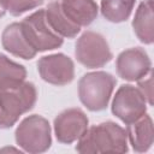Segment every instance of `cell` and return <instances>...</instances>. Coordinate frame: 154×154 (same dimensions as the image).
Here are the masks:
<instances>
[{"label": "cell", "instance_id": "e0dca14e", "mask_svg": "<svg viewBox=\"0 0 154 154\" xmlns=\"http://www.w3.org/2000/svg\"><path fill=\"white\" fill-rule=\"evenodd\" d=\"M136 0H101L102 16L113 23L126 20L135 6Z\"/></svg>", "mask_w": 154, "mask_h": 154}, {"label": "cell", "instance_id": "d6986e66", "mask_svg": "<svg viewBox=\"0 0 154 154\" xmlns=\"http://www.w3.org/2000/svg\"><path fill=\"white\" fill-rule=\"evenodd\" d=\"M138 90L146 99V101L149 105H153V75L149 73V76L146 78L138 79Z\"/></svg>", "mask_w": 154, "mask_h": 154}, {"label": "cell", "instance_id": "52a82bcc", "mask_svg": "<svg viewBox=\"0 0 154 154\" xmlns=\"http://www.w3.org/2000/svg\"><path fill=\"white\" fill-rule=\"evenodd\" d=\"M147 109V101L134 85H122L112 101V112L122 122L130 124L142 117Z\"/></svg>", "mask_w": 154, "mask_h": 154}, {"label": "cell", "instance_id": "44dd1931", "mask_svg": "<svg viewBox=\"0 0 154 154\" xmlns=\"http://www.w3.org/2000/svg\"><path fill=\"white\" fill-rule=\"evenodd\" d=\"M5 12H6V11H5V10L2 8V6L0 5V17H2V16L5 14Z\"/></svg>", "mask_w": 154, "mask_h": 154}, {"label": "cell", "instance_id": "4fadbf2b", "mask_svg": "<svg viewBox=\"0 0 154 154\" xmlns=\"http://www.w3.org/2000/svg\"><path fill=\"white\" fill-rule=\"evenodd\" d=\"M64 13L78 26L89 25L97 16V5L94 0H61Z\"/></svg>", "mask_w": 154, "mask_h": 154}, {"label": "cell", "instance_id": "5bb4252c", "mask_svg": "<svg viewBox=\"0 0 154 154\" xmlns=\"http://www.w3.org/2000/svg\"><path fill=\"white\" fill-rule=\"evenodd\" d=\"M47 22L52 26V29L58 32L61 37H75L79 32V28L77 24H75L72 20L69 19V17L64 13L60 1H54L48 5V7L45 11Z\"/></svg>", "mask_w": 154, "mask_h": 154}, {"label": "cell", "instance_id": "9a60e30c", "mask_svg": "<svg viewBox=\"0 0 154 154\" xmlns=\"http://www.w3.org/2000/svg\"><path fill=\"white\" fill-rule=\"evenodd\" d=\"M153 5L141 2L132 20V28L136 36L143 43H152L154 40V23H153Z\"/></svg>", "mask_w": 154, "mask_h": 154}, {"label": "cell", "instance_id": "7a4b0ae2", "mask_svg": "<svg viewBox=\"0 0 154 154\" xmlns=\"http://www.w3.org/2000/svg\"><path fill=\"white\" fill-rule=\"evenodd\" d=\"M36 97V88L29 82L0 89V129L11 128L23 113L34 107Z\"/></svg>", "mask_w": 154, "mask_h": 154}, {"label": "cell", "instance_id": "5b68a950", "mask_svg": "<svg viewBox=\"0 0 154 154\" xmlns=\"http://www.w3.org/2000/svg\"><path fill=\"white\" fill-rule=\"evenodd\" d=\"M20 25L25 38L36 52L55 49L63 45V37L52 29L43 10L26 17Z\"/></svg>", "mask_w": 154, "mask_h": 154}, {"label": "cell", "instance_id": "8992f818", "mask_svg": "<svg viewBox=\"0 0 154 154\" xmlns=\"http://www.w3.org/2000/svg\"><path fill=\"white\" fill-rule=\"evenodd\" d=\"M77 60L90 69L101 67L112 59V52L106 38L97 32L85 31L76 43Z\"/></svg>", "mask_w": 154, "mask_h": 154}, {"label": "cell", "instance_id": "ba28073f", "mask_svg": "<svg viewBox=\"0 0 154 154\" xmlns=\"http://www.w3.org/2000/svg\"><path fill=\"white\" fill-rule=\"evenodd\" d=\"M117 73L125 81H138L150 72L152 63L147 52L142 48H129L123 51L116 63Z\"/></svg>", "mask_w": 154, "mask_h": 154}, {"label": "cell", "instance_id": "30bf717a", "mask_svg": "<svg viewBox=\"0 0 154 154\" xmlns=\"http://www.w3.org/2000/svg\"><path fill=\"white\" fill-rule=\"evenodd\" d=\"M88 129V118L79 108L63 111L54 119V131L59 142L72 143Z\"/></svg>", "mask_w": 154, "mask_h": 154}, {"label": "cell", "instance_id": "7c38bea8", "mask_svg": "<svg viewBox=\"0 0 154 154\" xmlns=\"http://www.w3.org/2000/svg\"><path fill=\"white\" fill-rule=\"evenodd\" d=\"M126 136L136 152H146L153 144V122L148 114H143L135 122L128 124Z\"/></svg>", "mask_w": 154, "mask_h": 154}, {"label": "cell", "instance_id": "9c48e42d", "mask_svg": "<svg viewBox=\"0 0 154 154\" xmlns=\"http://www.w3.org/2000/svg\"><path fill=\"white\" fill-rule=\"evenodd\" d=\"M37 69L42 79L54 85L69 84L75 77L72 60L60 53L42 57L37 63Z\"/></svg>", "mask_w": 154, "mask_h": 154}, {"label": "cell", "instance_id": "2e32d148", "mask_svg": "<svg viewBox=\"0 0 154 154\" xmlns=\"http://www.w3.org/2000/svg\"><path fill=\"white\" fill-rule=\"evenodd\" d=\"M26 71L24 66L0 54V89L18 85L24 82Z\"/></svg>", "mask_w": 154, "mask_h": 154}, {"label": "cell", "instance_id": "8fae6325", "mask_svg": "<svg viewBox=\"0 0 154 154\" xmlns=\"http://www.w3.org/2000/svg\"><path fill=\"white\" fill-rule=\"evenodd\" d=\"M1 42L7 52L23 59H32L37 53L25 38L20 23L7 25L2 32Z\"/></svg>", "mask_w": 154, "mask_h": 154}, {"label": "cell", "instance_id": "ffe728a7", "mask_svg": "<svg viewBox=\"0 0 154 154\" xmlns=\"http://www.w3.org/2000/svg\"><path fill=\"white\" fill-rule=\"evenodd\" d=\"M18 152L17 149H13V148H2V149H0V152Z\"/></svg>", "mask_w": 154, "mask_h": 154}, {"label": "cell", "instance_id": "3957f363", "mask_svg": "<svg viewBox=\"0 0 154 154\" xmlns=\"http://www.w3.org/2000/svg\"><path fill=\"white\" fill-rule=\"evenodd\" d=\"M116 85V78L103 71L85 73L78 82L81 102L90 111L105 109Z\"/></svg>", "mask_w": 154, "mask_h": 154}, {"label": "cell", "instance_id": "ac0fdd59", "mask_svg": "<svg viewBox=\"0 0 154 154\" xmlns=\"http://www.w3.org/2000/svg\"><path fill=\"white\" fill-rule=\"evenodd\" d=\"M43 0H0V5L5 11L13 16H19L29 10L42 5Z\"/></svg>", "mask_w": 154, "mask_h": 154}, {"label": "cell", "instance_id": "277c9868", "mask_svg": "<svg viewBox=\"0 0 154 154\" xmlns=\"http://www.w3.org/2000/svg\"><path fill=\"white\" fill-rule=\"evenodd\" d=\"M14 135L17 144L29 153L46 152L52 143L49 123L37 114L26 117L18 125Z\"/></svg>", "mask_w": 154, "mask_h": 154}, {"label": "cell", "instance_id": "6da1fadb", "mask_svg": "<svg viewBox=\"0 0 154 154\" xmlns=\"http://www.w3.org/2000/svg\"><path fill=\"white\" fill-rule=\"evenodd\" d=\"M76 149L83 154L124 153L128 150L126 131L116 123H101L84 131L78 138Z\"/></svg>", "mask_w": 154, "mask_h": 154}]
</instances>
